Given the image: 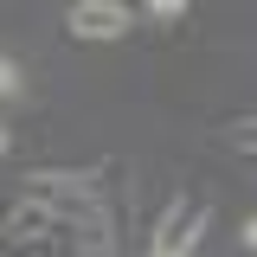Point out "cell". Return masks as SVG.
Masks as SVG:
<instances>
[{
	"mask_svg": "<svg viewBox=\"0 0 257 257\" xmlns=\"http://www.w3.org/2000/svg\"><path fill=\"white\" fill-rule=\"evenodd\" d=\"M64 26H71V39L103 45V39H122L135 20H128V7H116V0H77V7L64 13Z\"/></svg>",
	"mask_w": 257,
	"mask_h": 257,
	"instance_id": "2",
	"label": "cell"
},
{
	"mask_svg": "<svg viewBox=\"0 0 257 257\" xmlns=\"http://www.w3.org/2000/svg\"><path fill=\"white\" fill-rule=\"evenodd\" d=\"M52 225H64L52 206H39V199H20V206L7 212V238H13V244H32V238H45Z\"/></svg>",
	"mask_w": 257,
	"mask_h": 257,
	"instance_id": "3",
	"label": "cell"
},
{
	"mask_svg": "<svg viewBox=\"0 0 257 257\" xmlns=\"http://www.w3.org/2000/svg\"><path fill=\"white\" fill-rule=\"evenodd\" d=\"M231 148H244V155H257V116H251V122H231Z\"/></svg>",
	"mask_w": 257,
	"mask_h": 257,
	"instance_id": "4",
	"label": "cell"
},
{
	"mask_svg": "<svg viewBox=\"0 0 257 257\" xmlns=\"http://www.w3.org/2000/svg\"><path fill=\"white\" fill-rule=\"evenodd\" d=\"M244 244H251V251H257V219H251V225H244Z\"/></svg>",
	"mask_w": 257,
	"mask_h": 257,
	"instance_id": "6",
	"label": "cell"
},
{
	"mask_svg": "<svg viewBox=\"0 0 257 257\" xmlns=\"http://www.w3.org/2000/svg\"><path fill=\"white\" fill-rule=\"evenodd\" d=\"M206 199H180V206H167V219L155 225V238H148V257H187L199 244V231H206Z\"/></svg>",
	"mask_w": 257,
	"mask_h": 257,
	"instance_id": "1",
	"label": "cell"
},
{
	"mask_svg": "<svg viewBox=\"0 0 257 257\" xmlns=\"http://www.w3.org/2000/svg\"><path fill=\"white\" fill-rule=\"evenodd\" d=\"M13 90H20V64L0 58V96H13Z\"/></svg>",
	"mask_w": 257,
	"mask_h": 257,
	"instance_id": "5",
	"label": "cell"
},
{
	"mask_svg": "<svg viewBox=\"0 0 257 257\" xmlns=\"http://www.w3.org/2000/svg\"><path fill=\"white\" fill-rule=\"evenodd\" d=\"M0 155H7V128H0Z\"/></svg>",
	"mask_w": 257,
	"mask_h": 257,
	"instance_id": "7",
	"label": "cell"
}]
</instances>
